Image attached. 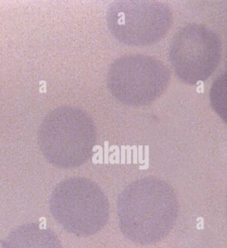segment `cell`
<instances>
[{
  "mask_svg": "<svg viewBox=\"0 0 227 248\" xmlns=\"http://www.w3.org/2000/svg\"><path fill=\"white\" fill-rule=\"evenodd\" d=\"M1 248H62L52 230L35 223L18 227L3 241Z\"/></svg>",
  "mask_w": 227,
  "mask_h": 248,
  "instance_id": "7",
  "label": "cell"
},
{
  "mask_svg": "<svg viewBox=\"0 0 227 248\" xmlns=\"http://www.w3.org/2000/svg\"><path fill=\"white\" fill-rule=\"evenodd\" d=\"M173 18L169 7L157 1H115L107 12L110 32L120 43L132 47L162 40L171 29Z\"/></svg>",
  "mask_w": 227,
  "mask_h": 248,
  "instance_id": "5",
  "label": "cell"
},
{
  "mask_svg": "<svg viewBox=\"0 0 227 248\" xmlns=\"http://www.w3.org/2000/svg\"><path fill=\"white\" fill-rule=\"evenodd\" d=\"M169 81V71L162 62L142 54L118 58L107 76L111 95L124 105L132 107L151 104L164 93Z\"/></svg>",
  "mask_w": 227,
  "mask_h": 248,
  "instance_id": "4",
  "label": "cell"
},
{
  "mask_svg": "<svg viewBox=\"0 0 227 248\" xmlns=\"http://www.w3.org/2000/svg\"><path fill=\"white\" fill-rule=\"evenodd\" d=\"M93 120L80 108L61 106L47 113L38 131L44 156L61 169L79 167L88 162L96 143Z\"/></svg>",
  "mask_w": 227,
  "mask_h": 248,
  "instance_id": "2",
  "label": "cell"
},
{
  "mask_svg": "<svg viewBox=\"0 0 227 248\" xmlns=\"http://www.w3.org/2000/svg\"><path fill=\"white\" fill-rule=\"evenodd\" d=\"M53 217L69 233L79 237L95 234L107 224L109 203L93 181L73 178L56 186L49 199Z\"/></svg>",
  "mask_w": 227,
  "mask_h": 248,
  "instance_id": "3",
  "label": "cell"
},
{
  "mask_svg": "<svg viewBox=\"0 0 227 248\" xmlns=\"http://www.w3.org/2000/svg\"><path fill=\"white\" fill-rule=\"evenodd\" d=\"M178 212V200L173 187L153 177L134 181L118 198L121 232L139 245H151L164 240L175 226Z\"/></svg>",
  "mask_w": 227,
  "mask_h": 248,
  "instance_id": "1",
  "label": "cell"
},
{
  "mask_svg": "<svg viewBox=\"0 0 227 248\" xmlns=\"http://www.w3.org/2000/svg\"><path fill=\"white\" fill-rule=\"evenodd\" d=\"M222 51L219 35L203 25L191 24L174 35L168 56L177 77L187 84L195 85L214 73Z\"/></svg>",
  "mask_w": 227,
  "mask_h": 248,
  "instance_id": "6",
  "label": "cell"
}]
</instances>
